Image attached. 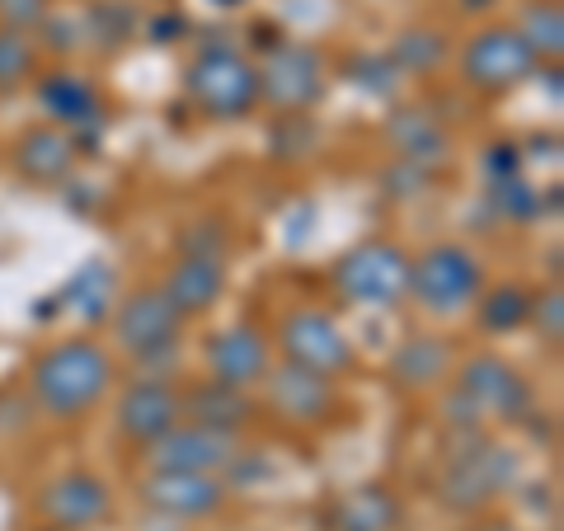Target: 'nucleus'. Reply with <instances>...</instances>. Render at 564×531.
Here are the masks:
<instances>
[{
    "instance_id": "nucleus-23",
    "label": "nucleus",
    "mask_w": 564,
    "mask_h": 531,
    "mask_svg": "<svg viewBox=\"0 0 564 531\" xmlns=\"http://www.w3.org/2000/svg\"><path fill=\"white\" fill-rule=\"evenodd\" d=\"M391 141H395V151L404 155V161H414V165H429V161H437V155H447V132L437 128L429 113H414V109L395 113Z\"/></svg>"
},
{
    "instance_id": "nucleus-18",
    "label": "nucleus",
    "mask_w": 564,
    "mask_h": 531,
    "mask_svg": "<svg viewBox=\"0 0 564 531\" xmlns=\"http://www.w3.org/2000/svg\"><path fill=\"white\" fill-rule=\"evenodd\" d=\"M14 165L39 184H57L70 174V165H76V141L62 128H33L20 137V147H14Z\"/></svg>"
},
{
    "instance_id": "nucleus-21",
    "label": "nucleus",
    "mask_w": 564,
    "mask_h": 531,
    "mask_svg": "<svg viewBox=\"0 0 564 531\" xmlns=\"http://www.w3.org/2000/svg\"><path fill=\"white\" fill-rule=\"evenodd\" d=\"M39 99L62 128H80V122L99 118V95L90 90V80H80V76H47Z\"/></svg>"
},
{
    "instance_id": "nucleus-17",
    "label": "nucleus",
    "mask_w": 564,
    "mask_h": 531,
    "mask_svg": "<svg viewBox=\"0 0 564 531\" xmlns=\"http://www.w3.org/2000/svg\"><path fill=\"white\" fill-rule=\"evenodd\" d=\"M221 292H226V269H221V259H212V254H188L184 263H174V273L165 278V288H161V296L174 306L180 321L203 315L207 306H217Z\"/></svg>"
},
{
    "instance_id": "nucleus-6",
    "label": "nucleus",
    "mask_w": 564,
    "mask_h": 531,
    "mask_svg": "<svg viewBox=\"0 0 564 531\" xmlns=\"http://www.w3.org/2000/svg\"><path fill=\"white\" fill-rule=\"evenodd\" d=\"M113 334L132 358H170L180 344V315L161 296V288H147L122 301V311L113 315Z\"/></svg>"
},
{
    "instance_id": "nucleus-25",
    "label": "nucleus",
    "mask_w": 564,
    "mask_h": 531,
    "mask_svg": "<svg viewBox=\"0 0 564 531\" xmlns=\"http://www.w3.org/2000/svg\"><path fill=\"white\" fill-rule=\"evenodd\" d=\"M527 315H532V301H527L518 288H499V292H494L485 306H480V321H485V329H494V334L518 329Z\"/></svg>"
},
{
    "instance_id": "nucleus-12",
    "label": "nucleus",
    "mask_w": 564,
    "mask_h": 531,
    "mask_svg": "<svg viewBox=\"0 0 564 531\" xmlns=\"http://www.w3.org/2000/svg\"><path fill=\"white\" fill-rule=\"evenodd\" d=\"M207 367H212V381L245 391V386L269 377V344H263L259 329L231 325L207 339Z\"/></svg>"
},
{
    "instance_id": "nucleus-2",
    "label": "nucleus",
    "mask_w": 564,
    "mask_h": 531,
    "mask_svg": "<svg viewBox=\"0 0 564 531\" xmlns=\"http://www.w3.org/2000/svg\"><path fill=\"white\" fill-rule=\"evenodd\" d=\"M188 95L212 118H240L259 104V71L240 52H226V47L203 52L188 66Z\"/></svg>"
},
{
    "instance_id": "nucleus-4",
    "label": "nucleus",
    "mask_w": 564,
    "mask_h": 531,
    "mask_svg": "<svg viewBox=\"0 0 564 531\" xmlns=\"http://www.w3.org/2000/svg\"><path fill=\"white\" fill-rule=\"evenodd\" d=\"M410 292L429 311H462L480 292V263L462 245H437L423 259H410Z\"/></svg>"
},
{
    "instance_id": "nucleus-11",
    "label": "nucleus",
    "mask_w": 564,
    "mask_h": 531,
    "mask_svg": "<svg viewBox=\"0 0 564 531\" xmlns=\"http://www.w3.org/2000/svg\"><path fill=\"white\" fill-rule=\"evenodd\" d=\"M462 395L480 414H499V419H518V414H527V404H532L527 381L508 362L489 358V353H485V358H470L466 362V371H462Z\"/></svg>"
},
{
    "instance_id": "nucleus-14",
    "label": "nucleus",
    "mask_w": 564,
    "mask_h": 531,
    "mask_svg": "<svg viewBox=\"0 0 564 531\" xmlns=\"http://www.w3.org/2000/svg\"><path fill=\"white\" fill-rule=\"evenodd\" d=\"M180 419H184L180 395H174L165 381H137L118 400V429L128 437H137V442H147V447L155 437H165Z\"/></svg>"
},
{
    "instance_id": "nucleus-35",
    "label": "nucleus",
    "mask_w": 564,
    "mask_h": 531,
    "mask_svg": "<svg viewBox=\"0 0 564 531\" xmlns=\"http://www.w3.org/2000/svg\"><path fill=\"white\" fill-rule=\"evenodd\" d=\"M466 10H485V0H466Z\"/></svg>"
},
{
    "instance_id": "nucleus-28",
    "label": "nucleus",
    "mask_w": 564,
    "mask_h": 531,
    "mask_svg": "<svg viewBox=\"0 0 564 531\" xmlns=\"http://www.w3.org/2000/svg\"><path fill=\"white\" fill-rule=\"evenodd\" d=\"M395 57L404 66H414V71H429V66H437L447 57V47H443L437 33H404V39L395 43Z\"/></svg>"
},
{
    "instance_id": "nucleus-20",
    "label": "nucleus",
    "mask_w": 564,
    "mask_h": 531,
    "mask_svg": "<svg viewBox=\"0 0 564 531\" xmlns=\"http://www.w3.org/2000/svg\"><path fill=\"white\" fill-rule=\"evenodd\" d=\"M400 503L386 489H352L334 508V531H395Z\"/></svg>"
},
{
    "instance_id": "nucleus-29",
    "label": "nucleus",
    "mask_w": 564,
    "mask_h": 531,
    "mask_svg": "<svg viewBox=\"0 0 564 531\" xmlns=\"http://www.w3.org/2000/svg\"><path fill=\"white\" fill-rule=\"evenodd\" d=\"M90 24H95V33L104 39V47H118L132 33V10L122 6V0H104V6L90 14Z\"/></svg>"
},
{
    "instance_id": "nucleus-24",
    "label": "nucleus",
    "mask_w": 564,
    "mask_h": 531,
    "mask_svg": "<svg viewBox=\"0 0 564 531\" xmlns=\"http://www.w3.org/2000/svg\"><path fill=\"white\" fill-rule=\"evenodd\" d=\"M522 43L536 52H545V57H560L564 47V14H560V0H536V6H527L522 14Z\"/></svg>"
},
{
    "instance_id": "nucleus-1",
    "label": "nucleus",
    "mask_w": 564,
    "mask_h": 531,
    "mask_svg": "<svg viewBox=\"0 0 564 531\" xmlns=\"http://www.w3.org/2000/svg\"><path fill=\"white\" fill-rule=\"evenodd\" d=\"M109 381H113V358L90 339L57 344L33 367V395L57 419L90 410V404L109 391Z\"/></svg>"
},
{
    "instance_id": "nucleus-34",
    "label": "nucleus",
    "mask_w": 564,
    "mask_h": 531,
    "mask_svg": "<svg viewBox=\"0 0 564 531\" xmlns=\"http://www.w3.org/2000/svg\"><path fill=\"white\" fill-rule=\"evenodd\" d=\"M480 531H518V527H508V522H485Z\"/></svg>"
},
{
    "instance_id": "nucleus-10",
    "label": "nucleus",
    "mask_w": 564,
    "mask_h": 531,
    "mask_svg": "<svg viewBox=\"0 0 564 531\" xmlns=\"http://www.w3.org/2000/svg\"><path fill=\"white\" fill-rule=\"evenodd\" d=\"M508 480H513V456H508L503 447L480 442L475 452H466V456H456L452 462L447 480H443V499L452 508H485Z\"/></svg>"
},
{
    "instance_id": "nucleus-32",
    "label": "nucleus",
    "mask_w": 564,
    "mask_h": 531,
    "mask_svg": "<svg viewBox=\"0 0 564 531\" xmlns=\"http://www.w3.org/2000/svg\"><path fill=\"white\" fill-rule=\"evenodd\" d=\"M499 193H503V207L513 212V217H532L536 212V193L522 180H499Z\"/></svg>"
},
{
    "instance_id": "nucleus-26",
    "label": "nucleus",
    "mask_w": 564,
    "mask_h": 531,
    "mask_svg": "<svg viewBox=\"0 0 564 531\" xmlns=\"http://www.w3.org/2000/svg\"><path fill=\"white\" fill-rule=\"evenodd\" d=\"M109 288H113V273L104 269V263H90V269H85L66 288V296H80V311L85 315H104V306H109Z\"/></svg>"
},
{
    "instance_id": "nucleus-13",
    "label": "nucleus",
    "mask_w": 564,
    "mask_h": 531,
    "mask_svg": "<svg viewBox=\"0 0 564 531\" xmlns=\"http://www.w3.org/2000/svg\"><path fill=\"white\" fill-rule=\"evenodd\" d=\"M43 518L52 527H62V531H85V527H95L109 518V489H104V480H95V475H62V480H52L43 489Z\"/></svg>"
},
{
    "instance_id": "nucleus-16",
    "label": "nucleus",
    "mask_w": 564,
    "mask_h": 531,
    "mask_svg": "<svg viewBox=\"0 0 564 531\" xmlns=\"http://www.w3.org/2000/svg\"><path fill=\"white\" fill-rule=\"evenodd\" d=\"M147 503L170 512V518H207L226 503V489L217 475H174V470H155L147 480Z\"/></svg>"
},
{
    "instance_id": "nucleus-8",
    "label": "nucleus",
    "mask_w": 564,
    "mask_h": 531,
    "mask_svg": "<svg viewBox=\"0 0 564 531\" xmlns=\"http://www.w3.org/2000/svg\"><path fill=\"white\" fill-rule=\"evenodd\" d=\"M325 90V66L311 47L282 43L259 71V99L278 104V109H311Z\"/></svg>"
},
{
    "instance_id": "nucleus-7",
    "label": "nucleus",
    "mask_w": 564,
    "mask_h": 531,
    "mask_svg": "<svg viewBox=\"0 0 564 531\" xmlns=\"http://www.w3.org/2000/svg\"><path fill=\"white\" fill-rule=\"evenodd\" d=\"M236 462V437L198 423H174L165 437L151 442V466L174 475H217Z\"/></svg>"
},
{
    "instance_id": "nucleus-22",
    "label": "nucleus",
    "mask_w": 564,
    "mask_h": 531,
    "mask_svg": "<svg viewBox=\"0 0 564 531\" xmlns=\"http://www.w3.org/2000/svg\"><path fill=\"white\" fill-rule=\"evenodd\" d=\"M391 371H395V381L404 386H437L452 371V353L443 339H410L395 358H391Z\"/></svg>"
},
{
    "instance_id": "nucleus-15",
    "label": "nucleus",
    "mask_w": 564,
    "mask_h": 531,
    "mask_svg": "<svg viewBox=\"0 0 564 531\" xmlns=\"http://www.w3.org/2000/svg\"><path fill=\"white\" fill-rule=\"evenodd\" d=\"M269 404L292 423H315V419L329 414L334 381L321 377V371H311V367L288 362V367H278L269 377Z\"/></svg>"
},
{
    "instance_id": "nucleus-27",
    "label": "nucleus",
    "mask_w": 564,
    "mask_h": 531,
    "mask_svg": "<svg viewBox=\"0 0 564 531\" xmlns=\"http://www.w3.org/2000/svg\"><path fill=\"white\" fill-rule=\"evenodd\" d=\"M29 71H33V43L14 29L0 33V90H6V85H20Z\"/></svg>"
},
{
    "instance_id": "nucleus-9",
    "label": "nucleus",
    "mask_w": 564,
    "mask_h": 531,
    "mask_svg": "<svg viewBox=\"0 0 564 531\" xmlns=\"http://www.w3.org/2000/svg\"><path fill=\"white\" fill-rule=\"evenodd\" d=\"M282 353H288V362L311 367L321 377H334V371H344L352 362L344 329L325 311H292L288 325H282Z\"/></svg>"
},
{
    "instance_id": "nucleus-31",
    "label": "nucleus",
    "mask_w": 564,
    "mask_h": 531,
    "mask_svg": "<svg viewBox=\"0 0 564 531\" xmlns=\"http://www.w3.org/2000/svg\"><path fill=\"white\" fill-rule=\"evenodd\" d=\"M564 301H560V292H551V296H541L536 301V325H541V334H545V339H551V344H560L564 339Z\"/></svg>"
},
{
    "instance_id": "nucleus-19",
    "label": "nucleus",
    "mask_w": 564,
    "mask_h": 531,
    "mask_svg": "<svg viewBox=\"0 0 564 531\" xmlns=\"http://www.w3.org/2000/svg\"><path fill=\"white\" fill-rule=\"evenodd\" d=\"M180 414L193 419L198 429H217V433H236L245 419H250V400L236 386H221V381H207V386H193L188 395H180Z\"/></svg>"
},
{
    "instance_id": "nucleus-30",
    "label": "nucleus",
    "mask_w": 564,
    "mask_h": 531,
    "mask_svg": "<svg viewBox=\"0 0 564 531\" xmlns=\"http://www.w3.org/2000/svg\"><path fill=\"white\" fill-rule=\"evenodd\" d=\"M0 20H6L14 33H24V29L47 20V0H0Z\"/></svg>"
},
{
    "instance_id": "nucleus-36",
    "label": "nucleus",
    "mask_w": 564,
    "mask_h": 531,
    "mask_svg": "<svg viewBox=\"0 0 564 531\" xmlns=\"http://www.w3.org/2000/svg\"><path fill=\"white\" fill-rule=\"evenodd\" d=\"M217 6H240V0H217Z\"/></svg>"
},
{
    "instance_id": "nucleus-5",
    "label": "nucleus",
    "mask_w": 564,
    "mask_h": 531,
    "mask_svg": "<svg viewBox=\"0 0 564 531\" xmlns=\"http://www.w3.org/2000/svg\"><path fill=\"white\" fill-rule=\"evenodd\" d=\"M532 66H536V52L522 43L518 29H503V24L480 29L466 47V80L475 90H489V95L513 90L522 76H532Z\"/></svg>"
},
{
    "instance_id": "nucleus-3",
    "label": "nucleus",
    "mask_w": 564,
    "mask_h": 531,
    "mask_svg": "<svg viewBox=\"0 0 564 531\" xmlns=\"http://www.w3.org/2000/svg\"><path fill=\"white\" fill-rule=\"evenodd\" d=\"M334 282L348 301H367V306H386L410 292V254L386 240H367L352 254L339 259Z\"/></svg>"
},
{
    "instance_id": "nucleus-33",
    "label": "nucleus",
    "mask_w": 564,
    "mask_h": 531,
    "mask_svg": "<svg viewBox=\"0 0 564 531\" xmlns=\"http://www.w3.org/2000/svg\"><path fill=\"white\" fill-rule=\"evenodd\" d=\"M184 29V20H161L155 24V39H165V33H180Z\"/></svg>"
}]
</instances>
